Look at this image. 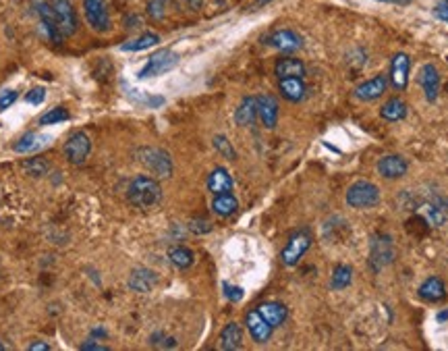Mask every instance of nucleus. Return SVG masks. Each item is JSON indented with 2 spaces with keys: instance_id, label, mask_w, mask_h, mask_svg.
<instances>
[{
  "instance_id": "f257e3e1",
  "label": "nucleus",
  "mask_w": 448,
  "mask_h": 351,
  "mask_svg": "<svg viewBox=\"0 0 448 351\" xmlns=\"http://www.w3.org/2000/svg\"><path fill=\"white\" fill-rule=\"evenodd\" d=\"M36 10L46 36L54 44H61L77 31V13L71 0H36Z\"/></svg>"
},
{
  "instance_id": "f03ea898",
  "label": "nucleus",
  "mask_w": 448,
  "mask_h": 351,
  "mask_svg": "<svg viewBox=\"0 0 448 351\" xmlns=\"http://www.w3.org/2000/svg\"><path fill=\"white\" fill-rule=\"evenodd\" d=\"M127 197L135 208L152 210L162 202V187H160V183L156 179L139 175L129 183Z\"/></svg>"
},
{
  "instance_id": "7ed1b4c3",
  "label": "nucleus",
  "mask_w": 448,
  "mask_h": 351,
  "mask_svg": "<svg viewBox=\"0 0 448 351\" xmlns=\"http://www.w3.org/2000/svg\"><path fill=\"white\" fill-rule=\"evenodd\" d=\"M137 160L156 177H169L173 175V158L169 152L160 150V148H152V146H146V148H139L137 150Z\"/></svg>"
},
{
  "instance_id": "20e7f679",
  "label": "nucleus",
  "mask_w": 448,
  "mask_h": 351,
  "mask_svg": "<svg viewBox=\"0 0 448 351\" xmlns=\"http://www.w3.org/2000/svg\"><path fill=\"white\" fill-rule=\"evenodd\" d=\"M380 202V189L371 181H357L347 189V204L351 208L365 210L373 208Z\"/></svg>"
},
{
  "instance_id": "39448f33",
  "label": "nucleus",
  "mask_w": 448,
  "mask_h": 351,
  "mask_svg": "<svg viewBox=\"0 0 448 351\" xmlns=\"http://www.w3.org/2000/svg\"><path fill=\"white\" fill-rule=\"evenodd\" d=\"M309 246H311V233H309L307 229L295 231V233L288 237V241H286V246H284V250H282V254H280L282 264H284V266H295V264H299V260H301V258L305 256V252L309 250Z\"/></svg>"
},
{
  "instance_id": "423d86ee",
  "label": "nucleus",
  "mask_w": 448,
  "mask_h": 351,
  "mask_svg": "<svg viewBox=\"0 0 448 351\" xmlns=\"http://www.w3.org/2000/svg\"><path fill=\"white\" fill-rule=\"evenodd\" d=\"M179 65V54L173 50H160L156 54L150 57V61L146 63V67L139 71V80H148V77H158L162 73H169L171 69H175Z\"/></svg>"
},
{
  "instance_id": "0eeeda50",
  "label": "nucleus",
  "mask_w": 448,
  "mask_h": 351,
  "mask_svg": "<svg viewBox=\"0 0 448 351\" xmlns=\"http://www.w3.org/2000/svg\"><path fill=\"white\" fill-rule=\"evenodd\" d=\"M65 158L71 163V165H75V167H79V165H84L86 160H88V156H90L91 152V140L84 133V131H75L67 142H65Z\"/></svg>"
},
{
  "instance_id": "6e6552de",
  "label": "nucleus",
  "mask_w": 448,
  "mask_h": 351,
  "mask_svg": "<svg viewBox=\"0 0 448 351\" xmlns=\"http://www.w3.org/2000/svg\"><path fill=\"white\" fill-rule=\"evenodd\" d=\"M84 13L93 31L104 33L110 29V15L104 0H84Z\"/></svg>"
},
{
  "instance_id": "1a4fd4ad",
  "label": "nucleus",
  "mask_w": 448,
  "mask_h": 351,
  "mask_svg": "<svg viewBox=\"0 0 448 351\" xmlns=\"http://www.w3.org/2000/svg\"><path fill=\"white\" fill-rule=\"evenodd\" d=\"M371 254H369V262L373 266V270H380L384 268L386 264L392 262V239L388 235H376L371 239V246H369Z\"/></svg>"
},
{
  "instance_id": "9d476101",
  "label": "nucleus",
  "mask_w": 448,
  "mask_h": 351,
  "mask_svg": "<svg viewBox=\"0 0 448 351\" xmlns=\"http://www.w3.org/2000/svg\"><path fill=\"white\" fill-rule=\"evenodd\" d=\"M245 324H247V331H249V335L254 337V341H256V343H268L274 329H272L268 322L262 318V314L258 312V308L247 312V316H245Z\"/></svg>"
},
{
  "instance_id": "9b49d317",
  "label": "nucleus",
  "mask_w": 448,
  "mask_h": 351,
  "mask_svg": "<svg viewBox=\"0 0 448 351\" xmlns=\"http://www.w3.org/2000/svg\"><path fill=\"white\" fill-rule=\"evenodd\" d=\"M378 173L384 177V179H401V177L407 175L409 171V165L403 156L399 154H390V156H382L378 160Z\"/></svg>"
},
{
  "instance_id": "f8f14e48",
  "label": "nucleus",
  "mask_w": 448,
  "mask_h": 351,
  "mask_svg": "<svg viewBox=\"0 0 448 351\" xmlns=\"http://www.w3.org/2000/svg\"><path fill=\"white\" fill-rule=\"evenodd\" d=\"M409 69H411V61L405 52H399L394 54L392 59V65H390V80H392V86L396 89H407L409 86Z\"/></svg>"
},
{
  "instance_id": "ddd939ff",
  "label": "nucleus",
  "mask_w": 448,
  "mask_h": 351,
  "mask_svg": "<svg viewBox=\"0 0 448 351\" xmlns=\"http://www.w3.org/2000/svg\"><path fill=\"white\" fill-rule=\"evenodd\" d=\"M270 46H274L280 52H295L303 46V40L293 29H278L268 38Z\"/></svg>"
},
{
  "instance_id": "4468645a",
  "label": "nucleus",
  "mask_w": 448,
  "mask_h": 351,
  "mask_svg": "<svg viewBox=\"0 0 448 351\" xmlns=\"http://www.w3.org/2000/svg\"><path fill=\"white\" fill-rule=\"evenodd\" d=\"M388 88V80L386 75H376L363 84H359L355 88V98L361 102H371V100H378L384 91Z\"/></svg>"
},
{
  "instance_id": "2eb2a0df",
  "label": "nucleus",
  "mask_w": 448,
  "mask_h": 351,
  "mask_svg": "<svg viewBox=\"0 0 448 351\" xmlns=\"http://www.w3.org/2000/svg\"><path fill=\"white\" fill-rule=\"evenodd\" d=\"M258 119L266 129H274L278 123V102L274 96H258Z\"/></svg>"
},
{
  "instance_id": "dca6fc26",
  "label": "nucleus",
  "mask_w": 448,
  "mask_h": 351,
  "mask_svg": "<svg viewBox=\"0 0 448 351\" xmlns=\"http://www.w3.org/2000/svg\"><path fill=\"white\" fill-rule=\"evenodd\" d=\"M419 84L426 91V98L428 102H436L438 98V91H440V75H438V69L434 65H424L422 71H419Z\"/></svg>"
},
{
  "instance_id": "f3484780",
  "label": "nucleus",
  "mask_w": 448,
  "mask_h": 351,
  "mask_svg": "<svg viewBox=\"0 0 448 351\" xmlns=\"http://www.w3.org/2000/svg\"><path fill=\"white\" fill-rule=\"evenodd\" d=\"M278 89H280V96L288 102H301L307 91L303 77H282L278 80Z\"/></svg>"
},
{
  "instance_id": "a211bd4d",
  "label": "nucleus",
  "mask_w": 448,
  "mask_h": 351,
  "mask_svg": "<svg viewBox=\"0 0 448 351\" xmlns=\"http://www.w3.org/2000/svg\"><path fill=\"white\" fill-rule=\"evenodd\" d=\"M426 216L434 227H445L448 223V200L442 195L432 197L426 204Z\"/></svg>"
},
{
  "instance_id": "6ab92c4d",
  "label": "nucleus",
  "mask_w": 448,
  "mask_h": 351,
  "mask_svg": "<svg viewBox=\"0 0 448 351\" xmlns=\"http://www.w3.org/2000/svg\"><path fill=\"white\" fill-rule=\"evenodd\" d=\"M158 283V276L148 270V268H135L131 274H129V287L137 293H148L156 287Z\"/></svg>"
},
{
  "instance_id": "aec40b11",
  "label": "nucleus",
  "mask_w": 448,
  "mask_h": 351,
  "mask_svg": "<svg viewBox=\"0 0 448 351\" xmlns=\"http://www.w3.org/2000/svg\"><path fill=\"white\" fill-rule=\"evenodd\" d=\"M258 312L262 314V318L268 322L272 329L284 324V320H286V316H288L286 306L280 304V301H266V304L258 306Z\"/></svg>"
},
{
  "instance_id": "412c9836",
  "label": "nucleus",
  "mask_w": 448,
  "mask_h": 351,
  "mask_svg": "<svg viewBox=\"0 0 448 351\" xmlns=\"http://www.w3.org/2000/svg\"><path fill=\"white\" fill-rule=\"evenodd\" d=\"M419 297L426 299V301H432V304L442 301L447 297V287H445L442 278H438V276L426 278L422 283V287H419Z\"/></svg>"
},
{
  "instance_id": "4be33fe9",
  "label": "nucleus",
  "mask_w": 448,
  "mask_h": 351,
  "mask_svg": "<svg viewBox=\"0 0 448 351\" xmlns=\"http://www.w3.org/2000/svg\"><path fill=\"white\" fill-rule=\"evenodd\" d=\"M256 119H258V98L247 96L241 100L239 108L235 110V121L241 127H249V125H254Z\"/></svg>"
},
{
  "instance_id": "5701e85b",
  "label": "nucleus",
  "mask_w": 448,
  "mask_h": 351,
  "mask_svg": "<svg viewBox=\"0 0 448 351\" xmlns=\"http://www.w3.org/2000/svg\"><path fill=\"white\" fill-rule=\"evenodd\" d=\"M274 71H276L278 80H282V77H303L305 75V65L295 57H282V59H278Z\"/></svg>"
},
{
  "instance_id": "b1692460",
  "label": "nucleus",
  "mask_w": 448,
  "mask_h": 351,
  "mask_svg": "<svg viewBox=\"0 0 448 351\" xmlns=\"http://www.w3.org/2000/svg\"><path fill=\"white\" fill-rule=\"evenodd\" d=\"M208 189L214 193V195H218V193H229V191H233V177L231 173L226 171V169H222V167H218V169H214L210 177H208Z\"/></svg>"
},
{
  "instance_id": "393cba45",
  "label": "nucleus",
  "mask_w": 448,
  "mask_h": 351,
  "mask_svg": "<svg viewBox=\"0 0 448 351\" xmlns=\"http://www.w3.org/2000/svg\"><path fill=\"white\" fill-rule=\"evenodd\" d=\"M241 341H243V333H241V327L237 322H229L222 333H220V350L233 351L241 348Z\"/></svg>"
},
{
  "instance_id": "a878e982",
  "label": "nucleus",
  "mask_w": 448,
  "mask_h": 351,
  "mask_svg": "<svg viewBox=\"0 0 448 351\" xmlns=\"http://www.w3.org/2000/svg\"><path fill=\"white\" fill-rule=\"evenodd\" d=\"M237 208H239V202H237V197H235L231 191H229V193H218V195H214V200H212V210H214V214H218V216H222V218L235 214Z\"/></svg>"
},
{
  "instance_id": "bb28decb",
  "label": "nucleus",
  "mask_w": 448,
  "mask_h": 351,
  "mask_svg": "<svg viewBox=\"0 0 448 351\" xmlns=\"http://www.w3.org/2000/svg\"><path fill=\"white\" fill-rule=\"evenodd\" d=\"M46 142H48V137H44L40 133H25L23 137L17 140V144L13 146V150L17 154H31V152L40 150L42 146H46Z\"/></svg>"
},
{
  "instance_id": "cd10ccee",
  "label": "nucleus",
  "mask_w": 448,
  "mask_h": 351,
  "mask_svg": "<svg viewBox=\"0 0 448 351\" xmlns=\"http://www.w3.org/2000/svg\"><path fill=\"white\" fill-rule=\"evenodd\" d=\"M382 119L388 123H399L407 117V104L401 98H390L384 106H382Z\"/></svg>"
},
{
  "instance_id": "c85d7f7f",
  "label": "nucleus",
  "mask_w": 448,
  "mask_h": 351,
  "mask_svg": "<svg viewBox=\"0 0 448 351\" xmlns=\"http://www.w3.org/2000/svg\"><path fill=\"white\" fill-rule=\"evenodd\" d=\"M158 42H160V36H158V33H144V36H139V38H135V40L123 44L121 50H125V52H139V50H146V48L156 46Z\"/></svg>"
},
{
  "instance_id": "c756f323",
  "label": "nucleus",
  "mask_w": 448,
  "mask_h": 351,
  "mask_svg": "<svg viewBox=\"0 0 448 351\" xmlns=\"http://www.w3.org/2000/svg\"><path fill=\"white\" fill-rule=\"evenodd\" d=\"M351 281H353V268L347 266V264H339L334 268V272H332L330 285H332V289L341 291V289H347L351 285Z\"/></svg>"
},
{
  "instance_id": "7c9ffc66",
  "label": "nucleus",
  "mask_w": 448,
  "mask_h": 351,
  "mask_svg": "<svg viewBox=\"0 0 448 351\" xmlns=\"http://www.w3.org/2000/svg\"><path fill=\"white\" fill-rule=\"evenodd\" d=\"M127 96H129L135 104L146 106V108H158V106L164 104V98H162V96H150V94H144V91H139V89H129Z\"/></svg>"
},
{
  "instance_id": "2f4dec72",
  "label": "nucleus",
  "mask_w": 448,
  "mask_h": 351,
  "mask_svg": "<svg viewBox=\"0 0 448 351\" xmlns=\"http://www.w3.org/2000/svg\"><path fill=\"white\" fill-rule=\"evenodd\" d=\"M169 258H171V262L175 264L177 268H189V266L193 264V260H195L193 252H191L189 248H183V246L173 248V250L169 252Z\"/></svg>"
},
{
  "instance_id": "473e14b6",
  "label": "nucleus",
  "mask_w": 448,
  "mask_h": 351,
  "mask_svg": "<svg viewBox=\"0 0 448 351\" xmlns=\"http://www.w3.org/2000/svg\"><path fill=\"white\" fill-rule=\"evenodd\" d=\"M67 119H69V112H67V108H63V106H56V108L48 110L46 114H42L40 123H42V125H54V123H63V121H67Z\"/></svg>"
},
{
  "instance_id": "72a5a7b5",
  "label": "nucleus",
  "mask_w": 448,
  "mask_h": 351,
  "mask_svg": "<svg viewBox=\"0 0 448 351\" xmlns=\"http://www.w3.org/2000/svg\"><path fill=\"white\" fill-rule=\"evenodd\" d=\"M23 169L27 171V175L42 177L48 173V163L42 160V158H29V160L23 163Z\"/></svg>"
},
{
  "instance_id": "f704fd0d",
  "label": "nucleus",
  "mask_w": 448,
  "mask_h": 351,
  "mask_svg": "<svg viewBox=\"0 0 448 351\" xmlns=\"http://www.w3.org/2000/svg\"><path fill=\"white\" fill-rule=\"evenodd\" d=\"M214 148L222 154V156H226V158H237V152L233 150V146H231V142L224 137V135H216L214 137Z\"/></svg>"
},
{
  "instance_id": "c9c22d12",
  "label": "nucleus",
  "mask_w": 448,
  "mask_h": 351,
  "mask_svg": "<svg viewBox=\"0 0 448 351\" xmlns=\"http://www.w3.org/2000/svg\"><path fill=\"white\" fill-rule=\"evenodd\" d=\"M15 100H17V91L15 89H4L0 94V112H4L8 106H13Z\"/></svg>"
},
{
  "instance_id": "e433bc0d",
  "label": "nucleus",
  "mask_w": 448,
  "mask_h": 351,
  "mask_svg": "<svg viewBox=\"0 0 448 351\" xmlns=\"http://www.w3.org/2000/svg\"><path fill=\"white\" fill-rule=\"evenodd\" d=\"M25 100L29 102V104H42L44 100H46V89L44 88H33L31 91H27V96H25Z\"/></svg>"
},
{
  "instance_id": "4c0bfd02",
  "label": "nucleus",
  "mask_w": 448,
  "mask_h": 351,
  "mask_svg": "<svg viewBox=\"0 0 448 351\" xmlns=\"http://www.w3.org/2000/svg\"><path fill=\"white\" fill-rule=\"evenodd\" d=\"M224 295H226V299H231V301H241V299H243V289L224 283Z\"/></svg>"
},
{
  "instance_id": "58836bf2",
  "label": "nucleus",
  "mask_w": 448,
  "mask_h": 351,
  "mask_svg": "<svg viewBox=\"0 0 448 351\" xmlns=\"http://www.w3.org/2000/svg\"><path fill=\"white\" fill-rule=\"evenodd\" d=\"M148 13H150L154 19H162V17H164V0H152Z\"/></svg>"
},
{
  "instance_id": "ea45409f",
  "label": "nucleus",
  "mask_w": 448,
  "mask_h": 351,
  "mask_svg": "<svg viewBox=\"0 0 448 351\" xmlns=\"http://www.w3.org/2000/svg\"><path fill=\"white\" fill-rule=\"evenodd\" d=\"M212 229V225L208 221H193L191 223V231L193 233H208Z\"/></svg>"
},
{
  "instance_id": "a19ab883",
  "label": "nucleus",
  "mask_w": 448,
  "mask_h": 351,
  "mask_svg": "<svg viewBox=\"0 0 448 351\" xmlns=\"http://www.w3.org/2000/svg\"><path fill=\"white\" fill-rule=\"evenodd\" d=\"M434 15H436L438 19H442V21H447L448 23V4H438V6L434 8Z\"/></svg>"
},
{
  "instance_id": "79ce46f5",
  "label": "nucleus",
  "mask_w": 448,
  "mask_h": 351,
  "mask_svg": "<svg viewBox=\"0 0 448 351\" xmlns=\"http://www.w3.org/2000/svg\"><path fill=\"white\" fill-rule=\"evenodd\" d=\"M82 350L84 351H108V348L106 345H100V343H84L82 345Z\"/></svg>"
},
{
  "instance_id": "37998d69",
  "label": "nucleus",
  "mask_w": 448,
  "mask_h": 351,
  "mask_svg": "<svg viewBox=\"0 0 448 351\" xmlns=\"http://www.w3.org/2000/svg\"><path fill=\"white\" fill-rule=\"evenodd\" d=\"M27 350L29 351H48L50 350V345H48V343H44V341H38V343H31Z\"/></svg>"
},
{
  "instance_id": "c03bdc74",
  "label": "nucleus",
  "mask_w": 448,
  "mask_h": 351,
  "mask_svg": "<svg viewBox=\"0 0 448 351\" xmlns=\"http://www.w3.org/2000/svg\"><path fill=\"white\" fill-rule=\"evenodd\" d=\"M187 2H189V6H191L193 10L201 8V0H187Z\"/></svg>"
},
{
  "instance_id": "a18cd8bd",
  "label": "nucleus",
  "mask_w": 448,
  "mask_h": 351,
  "mask_svg": "<svg viewBox=\"0 0 448 351\" xmlns=\"http://www.w3.org/2000/svg\"><path fill=\"white\" fill-rule=\"evenodd\" d=\"M91 335H93V337H106V331L98 329V331H91Z\"/></svg>"
},
{
  "instance_id": "49530a36",
  "label": "nucleus",
  "mask_w": 448,
  "mask_h": 351,
  "mask_svg": "<svg viewBox=\"0 0 448 351\" xmlns=\"http://www.w3.org/2000/svg\"><path fill=\"white\" fill-rule=\"evenodd\" d=\"M448 318V312H442V314H438V320H447Z\"/></svg>"
},
{
  "instance_id": "de8ad7c7",
  "label": "nucleus",
  "mask_w": 448,
  "mask_h": 351,
  "mask_svg": "<svg viewBox=\"0 0 448 351\" xmlns=\"http://www.w3.org/2000/svg\"><path fill=\"white\" fill-rule=\"evenodd\" d=\"M382 2H409V0H382Z\"/></svg>"
},
{
  "instance_id": "09e8293b",
  "label": "nucleus",
  "mask_w": 448,
  "mask_h": 351,
  "mask_svg": "<svg viewBox=\"0 0 448 351\" xmlns=\"http://www.w3.org/2000/svg\"><path fill=\"white\" fill-rule=\"evenodd\" d=\"M0 351H4V345H2V343H0Z\"/></svg>"
}]
</instances>
